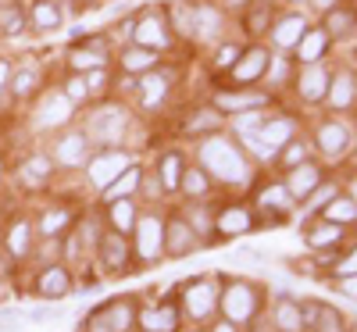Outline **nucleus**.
<instances>
[{
    "label": "nucleus",
    "mask_w": 357,
    "mask_h": 332,
    "mask_svg": "<svg viewBox=\"0 0 357 332\" xmlns=\"http://www.w3.org/2000/svg\"><path fill=\"white\" fill-rule=\"evenodd\" d=\"M200 158H204V165L211 168L218 179H225V183H243V179H247L243 158L236 154L232 143H225V139H207L204 150H200Z\"/></svg>",
    "instance_id": "f257e3e1"
},
{
    "label": "nucleus",
    "mask_w": 357,
    "mask_h": 332,
    "mask_svg": "<svg viewBox=\"0 0 357 332\" xmlns=\"http://www.w3.org/2000/svg\"><path fill=\"white\" fill-rule=\"evenodd\" d=\"M126 133V111L122 107H100L89 114V136H93L97 143H118Z\"/></svg>",
    "instance_id": "f03ea898"
},
{
    "label": "nucleus",
    "mask_w": 357,
    "mask_h": 332,
    "mask_svg": "<svg viewBox=\"0 0 357 332\" xmlns=\"http://www.w3.org/2000/svg\"><path fill=\"white\" fill-rule=\"evenodd\" d=\"M132 325V308L122 300H111V304L97 308L89 318V332H126Z\"/></svg>",
    "instance_id": "7ed1b4c3"
},
{
    "label": "nucleus",
    "mask_w": 357,
    "mask_h": 332,
    "mask_svg": "<svg viewBox=\"0 0 357 332\" xmlns=\"http://www.w3.org/2000/svg\"><path fill=\"white\" fill-rule=\"evenodd\" d=\"M126 168H129V158H126V154H118V150H111V154H100L93 165H89V179H93V186L107 190Z\"/></svg>",
    "instance_id": "20e7f679"
},
{
    "label": "nucleus",
    "mask_w": 357,
    "mask_h": 332,
    "mask_svg": "<svg viewBox=\"0 0 357 332\" xmlns=\"http://www.w3.org/2000/svg\"><path fill=\"white\" fill-rule=\"evenodd\" d=\"M293 136V122H286V118H279V122H268L261 133H257V154L261 158H272L279 154V146Z\"/></svg>",
    "instance_id": "39448f33"
},
{
    "label": "nucleus",
    "mask_w": 357,
    "mask_h": 332,
    "mask_svg": "<svg viewBox=\"0 0 357 332\" xmlns=\"http://www.w3.org/2000/svg\"><path fill=\"white\" fill-rule=\"evenodd\" d=\"M254 289L250 286H232L229 293H225V315H229V322H247L250 315H254Z\"/></svg>",
    "instance_id": "423d86ee"
},
{
    "label": "nucleus",
    "mask_w": 357,
    "mask_h": 332,
    "mask_svg": "<svg viewBox=\"0 0 357 332\" xmlns=\"http://www.w3.org/2000/svg\"><path fill=\"white\" fill-rule=\"evenodd\" d=\"M136 236H139V257L143 261H154L158 257V250H161V225H158V218H143L139 225H136Z\"/></svg>",
    "instance_id": "0eeeda50"
},
{
    "label": "nucleus",
    "mask_w": 357,
    "mask_h": 332,
    "mask_svg": "<svg viewBox=\"0 0 357 332\" xmlns=\"http://www.w3.org/2000/svg\"><path fill=\"white\" fill-rule=\"evenodd\" d=\"M132 36H136V43L146 47V50L168 43V33H165V22H161V18H143V22L132 29Z\"/></svg>",
    "instance_id": "6e6552de"
},
{
    "label": "nucleus",
    "mask_w": 357,
    "mask_h": 332,
    "mask_svg": "<svg viewBox=\"0 0 357 332\" xmlns=\"http://www.w3.org/2000/svg\"><path fill=\"white\" fill-rule=\"evenodd\" d=\"M186 308H190L193 318H204L207 311L215 308V286L211 282H193L186 289Z\"/></svg>",
    "instance_id": "1a4fd4ad"
},
{
    "label": "nucleus",
    "mask_w": 357,
    "mask_h": 332,
    "mask_svg": "<svg viewBox=\"0 0 357 332\" xmlns=\"http://www.w3.org/2000/svg\"><path fill=\"white\" fill-rule=\"evenodd\" d=\"M307 33V22L301 18V15H289V18H282L279 25H275V43L279 47H293V43H301V36Z\"/></svg>",
    "instance_id": "9d476101"
},
{
    "label": "nucleus",
    "mask_w": 357,
    "mask_h": 332,
    "mask_svg": "<svg viewBox=\"0 0 357 332\" xmlns=\"http://www.w3.org/2000/svg\"><path fill=\"white\" fill-rule=\"evenodd\" d=\"M325 82H329L325 68H321L318 61H311L307 72H304V79H301V97H304V100H318V97L325 93Z\"/></svg>",
    "instance_id": "9b49d317"
},
{
    "label": "nucleus",
    "mask_w": 357,
    "mask_h": 332,
    "mask_svg": "<svg viewBox=\"0 0 357 332\" xmlns=\"http://www.w3.org/2000/svg\"><path fill=\"white\" fill-rule=\"evenodd\" d=\"M218 25H222V18H218V11L211 4H197L193 8V33H200L204 40H215Z\"/></svg>",
    "instance_id": "f8f14e48"
},
{
    "label": "nucleus",
    "mask_w": 357,
    "mask_h": 332,
    "mask_svg": "<svg viewBox=\"0 0 357 332\" xmlns=\"http://www.w3.org/2000/svg\"><path fill=\"white\" fill-rule=\"evenodd\" d=\"M264 65H268V54L264 50H250V54H243V61H236L232 75L240 79V82H254L264 72Z\"/></svg>",
    "instance_id": "ddd939ff"
},
{
    "label": "nucleus",
    "mask_w": 357,
    "mask_h": 332,
    "mask_svg": "<svg viewBox=\"0 0 357 332\" xmlns=\"http://www.w3.org/2000/svg\"><path fill=\"white\" fill-rule=\"evenodd\" d=\"M72 114V100L68 97H47V104L40 107V126H61L65 118Z\"/></svg>",
    "instance_id": "4468645a"
},
{
    "label": "nucleus",
    "mask_w": 357,
    "mask_h": 332,
    "mask_svg": "<svg viewBox=\"0 0 357 332\" xmlns=\"http://www.w3.org/2000/svg\"><path fill=\"white\" fill-rule=\"evenodd\" d=\"M68 289H72V282H68V271H61V268H50V271H43V279H40V293H43L47 300L65 296Z\"/></svg>",
    "instance_id": "2eb2a0df"
},
{
    "label": "nucleus",
    "mask_w": 357,
    "mask_h": 332,
    "mask_svg": "<svg viewBox=\"0 0 357 332\" xmlns=\"http://www.w3.org/2000/svg\"><path fill=\"white\" fill-rule=\"evenodd\" d=\"M314 186H318V168H314V165L293 168V175H289V193H293V197H307Z\"/></svg>",
    "instance_id": "dca6fc26"
},
{
    "label": "nucleus",
    "mask_w": 357,
    "mask_h": 332,
    "mask_svg": "<svg viewBox=\"0 0 357 332\" xmlns=\"http://www.w3.org/2000/svg\"><path fill=\"white\" fill-rule=\"evenodd\" d=\"M318 143H321V150H325L329 158H336L340 150L347 146V129H343V126H336V122L321 126V133H318Z\"/></svg>",
    "instance_id": "f3484780"
},
{
    "label": "nucleus",
    "mask_w": 357,
    "mask_h": 332,
    "mask_svg": "<svg viewBox=\"0 0 357 332\" xmlns=\"http://www.w3.org/2000/svg\"><path fill=\"white\" fill-rule=\"evenodd\" d=\"M325 40H329V33H325V29H307V33L301 36V43H296V47H301V57H304L307 65L321 57V47H325Z\"/></svg>",
    "instance_id": "a211bd4d"
},
{
    "label": "nucleus",
    "mask_w": 357,
    "mask_h": 332,
    "mask_svg": "<svg viewBox=\"0 0 357 332\" xmlns=\"http://www.w3.org/2000/svg\"><path fill=\"white\" fill-rule=\"evenodd\" d=\"M57 158H61L65 165H82L86 161V139L82 136H65L61 143H57Z\"/></svg>",
    "instance_id": "6ab92c4d"
},
{
    "label": "nucleus",
    "mask_w": 357,
    "mask_h": 332,
    "mask_svg": "<svg viewBox=\"0 0 357 332\" xmlns=\"http://www.w3.org/2000/svg\"><path fill=\"white\" fill-rule=\"evenodd\" d=\"M218 229H222L225 236H240V232L250 229V215H247L243 207H232V211H225V215L218 218Z\"/></svg>",
    "instance_id": "aec40b11"
},
{
    "label": "nucleus",
    "mask_w": 357,
    "mask_h": 332,
    "mask_svg": "<svg viewBox=\"0 0 357 332\" xmlns=\"http://www.w3.org/2000/svg\"><path fill=\"white\" fill-rule=\"evenodd\" d=\"M139 86H143V104L146 107H158L165 100V93H168V79L165 75H146Z\"/></svg>",
    "instance_id": "412c9836"
},
{
    "label": "nucleus",
    "mask_w": 357,
    "mask_h": 332,
    "mask_svg": "<svg viewBox=\"0 0 357 332\" xmlns=\"http://www.w3.org/2000/svg\"><path fill=\"white\" fill-rule=\"evenodd\" d=\"M143 325L151 329V332H172V329H175V315H172V308L146 311V315H143Z\"/></svg>",
    "instance_id": "4be33fe9"
},
{
    "label": "nucleus",
    "mask_w": 357,
    "mask_h": 332,
    "mask_svg": "<svg viewBox=\"0 0 357 332\" xmlns=\"http://www.w3.org/2000/svg\"><path fill=\"white\" fill-rule=\"evenodd\" d=\"M22 175H25V183H29V186H40V183H47V175H50V161H47V158H33V161H25Z\"/></svg>",
    "instance_id": "5701e85b"
},
{
    "label": "nucleus",
    "mask_w": 357,
    "mask_h": 332,
    "mask_svg": "<svg viewBox=\"0 0 357 332\" xmlns=\"http://www.w3.org/2000/svg\"><path fill=\"white\" fill-rule=\"evenodd\" d=\"M136 186H139V172H136V168H126V175L118 179V183H111V186H107V197H111V200H118V197L132 193Z\"/></svg>",
    "instance_id": "b1692460"
},
{
    "label": "nucleus",
    "mask_w": 357,
    "mask_h": 332,
    "mask_svg": "<svg viewBox=\"0 0 357 332\" xmlns=\"http://www.w3.org/2000/svg\"><path fill=\"white\" fill-rule=\"evenodd\" d=\"M168 236H172V254H183V250L193 247V232H190V225H183V222L168 225Z\"/></svg>",
    "instance_id": "393cba45"
},
{
    "label": "nucleus",
    "mask_w": 357,
    "mask_h": 332,
    "mask_svg": "<svg viewBox=\"0 0 357 332\" xmlns=\"http://www.w3.org/2000/svg\"><path fill=\"white\" fill-rule=\"evenodd\" d=\"M33 22H36V29H57L61 25V11H57L54 4H36L33 8Z\"/></svg>",
    "instance_id": "a878e982"
},
{
    "label": "nucleus",
    "mask_w": 357,
    "mask_h": 332,
    "mask_svg": "<svg viewBox=\"0 0 357 332\" xmlns=\"http://www.w3.org/2000/svg\"><path fill=\"white\" fill-rule=\"evenodd\" d=\"M100 247H104V261L111 268H122L126 264V247H122V239H118V236H107Z\"/></svg>",
    "instance_id": "bb28decb"
},
{
    "label": "nucleus",
    "mask_w": 357,
    "mask_h": 332,
    "mask_svg": "<svg viewBox=\"0 0 357 332\" xmlns=\"http://www.w3.org/2000/svg\"><path fill=\"white\" fill-rule=\"evenodd\" d=\"M350 97H354V82H350V75H336L329 100H333L336 107H347V104H350Z\"/></svg>",
    "instance_id": "cd10ccee"
},
{
    "label": "nucleus",
    "mask_w": 357,
    "mask_h": 332,
    "mask_svg": "<svg viewBox=\"0 0 357 332\" xmlns=\"http://www.w3.org/2000/svg\"><path fill=\"white\" fill-rule=\"evenodd\" d=\"M154 65V54L146 50V47H136L126 54V72H139V68H151Z\"/></svg>",
    "instance_id": "c85d7f7f"
},
{
    "label": "nucleus",
    "mask_w": 357,
    "mask_h": 332,
    "mask_svg": "<svg viewBox=\"0 0 357 332\" xmlns=\"http://www.w3.org/2000/svg\"><path fill=\"white\" fill-rule=\"evenodd\" d=\"M279 325L286 329V332H296L304 325V318H301V308H293V304H282L279 308Z\"/></svg>",
    "instance_id": "c756f323"
},
{
    "label": "nucleus",
    "mask_w": 357,
    "mask_h": 332,
    "mask_svg": "<svg viewBox=\"0 0 357 332\" xmlns=\"http://www.w3.org/2000/svg\"><path fill=\"white\" fill-rule=\"evenodd\" d=\"M111 215H114V225H118V229H129V225H136V211H132V204H129V200H118Z\"/></svg>",
    "instance_id": "7c9ffc66"
},
{
    "label": "nucleus",
    "mask_w": 357,
    "mask_h": 332,
    "mask_svg": "<svg viewBox=\"0 0 357 332\" xmlns=\"http://www.w3.org/2000/svg\"><path fill=\"white\" fill-rule=\"evenodd\" d=\"M161 186L165 190H175L178 186V158L175 154H168L165 165H161Z\"/></svg>",
    "instance_id": "2f4dec72"
},
{
    "label": "nucleus",
    "mask_w": 357,
    "mask_h": 332,
    "mask_svg": "<svg viewBox=\"0 0 357 332\" xmlns=\"http://www.w3.org/2000/svg\"><path fill=\"white\" fill-rule=\"evenodd\" d=\"M357 215V204L354 200H336V204H329V218L333 222H350Z\"/></svg>",
    "instance_id": "473e14b6"
},
{
    "label": "nucleus",
    "mask_w": 357,
    "mask_h": 332,
    "mask_svg": "<svg viewBox=\"0 0 357 332\" xmlns=\"http://www.w3.org/2000/svg\"><path fill=\"white\" fill-rule=\"evenodd\" d=\"M8 243H11V254H15V257H18V254H25V250H29V225H15Z\"/></svg>",
    "instance_id": "72a5a7b5"
},
{
    "label": "nucleus",
    "mask_w": 357,
    "mask_h": 332,
    "mask_svg": "<svg viewBox=\"0 0 357 332\" xmlns=\"http://www.w3.org/2000/svg\"><path fill=\"white\" fill-rule=\"evenodd\" d=\"M72 65H79V68H100L104 57L93 54V50H75V54H72Z\"/></svg>",
    "instance_id": "f704fd0d"
},
{
    "label": "nucleus",
    "mask_w": 357,
    "mask_h": 332,
    "mask_svg": "<svg viewBox=\"0 0 357 332\" xmlns=\"http://www.w3.org/2000/svg\"><path fill=\"white\" fill-rule=\"evenodd\" d=\"M340 232H343V229H336V225H321L318 232H311V243H314V247L336 243V239H340Z\"/></svg>",
    "instance_id": "c9c22d12"
},
{
    "label": "nucleus",
    "mask_w": 357,
    "mask_h": 332,
    "mask_svg": "<svg viewBox=\"0 0 357 332\" xmlns=\"http://www.w3.org/2000/svg\"><path fill=\"white\" fill-rule=\"evenodd\" d=\"M314 318H318V329H321V332H340V311H333V308L321 311V308H318Z\"/></svg>",
    "instance_id": "e433bc0d"
},
{
    "label": "nucleus",
    "mask_w": 357,
    "mask_h": 332,
    "mask_svg": "<svg viewBox=\"0 0 357 332\" xmlns=\"http://www.w3.org/2000/svg\"><path fill=\"white\" fill-rule=\"evenodd\" d=\"M215 126H218V114L215 111H200L190 122V133H204V129H215Z\"/></svg>",
    "instance_id": "4c0bfd02"
},
{
    "label": "nucleus",
    "mask_w": 357,
    "mask_h": 332,
    "mask_svg": "<svg viewBox=\"0 0 357 332\" xmlns=\"http://www.w3.org/2000/svg\"><path fill=\"white\" fill-rule=\"evenodd\" d=\"M61 225H68V211H50V215L43 218V232L47 236H54Z\"/></svg>",
    "instance_id": "58836bf2"
},
{
    "label": "nucleus",
    "mask_w": 357,
    "mask_h": 332,
    "mask_svg": "<svg viewBox=\"0 0 357 332\" xmlns=\"http://www.w3.org/2000/svg\"><path fill=\"white\" fill-rule=\"evenodd\" d=\"M261 204H264V207H286L289 200H286V190H282V186H272V190L261 193Z\"/></svg>",
    "instance_id": "ea45409f"
},
{
    "label": "nucleus",
    "mask_w": 357,
    "mask_h": 332,
    "mask_svg": "<svg viewBox=\"0 0 357 332\" xmlns=\"http://www.w3.org/2000/svg\"><path fill=\"white\" fill-rule=\"evenodd\" d=\"M350 22H354V18H350L347 11H333V15H329V22H325V29H329V33H347Z\"/></svg>",
    "instance_id": "a19ab883"
},
{
    "label": "nucleus",
    "mask_w": 357,
    "mask_h": 332,
    "mask_svg": "<svg viewBox=\"0 0 357 332\" xmlns=\"http://www.w3.org/2000/svg\"><path fill=\"white\" fill-rule=\"evenodd\" d=\"M0 29H4V33H22V15L18 11H0Z\"/></svg>",
    "instance_id": "79ce46f5"
},
{
    "label": "nucleus",
    "mask_w": 357,
    "mask_h": 332,
    "mask_svg": "<svg viewBox=\"0 0 357 332\" xmlns=\"http://www.w3.org/2000/svg\"><path fill=\"white\" fill-rule=\"evenodd\" d=\"M0 332H22V315L18 311H0Z\"/></svg>",
    "instance_id": "37998d69"
},
{
    "label": "nucleus",
    "mask_w": 357,
    "mask_h": 332,
    "mask_svg": "<svg viewBox=\"0 0 357 332\" xmlns=\"http://www.w3.org/2000/svg\"><path fill=\"white\" fill-rule=\"evenodd\" d=\"M33 86H36V72H18V75H15V93H18V97H25Z\"/></svg>",
    "instance_id": "c03bdc74"
},
{
    "label": "nucleus",
    "mask_w": 357,
    "mask_h": 332,
    "mask_svg": "<svg viewBox=\"0 0 357 332\" xmlns=\"http://www.w3.org/2000/svg\"><path fill=\"white\" fill-rule=\"evenodd\" d=\"M175 22H178V33H193V8H175Z\"/></svg>",
    "instance_id": "a18cd8bd"
},
{
    "label": "nucleus",
    "mask_w": 357,
    "mask_h": 332,
    "mask_svg": "<svg viewBox=\"0 0 357 332\" xmlns=\"http://www.w3.org/2000/svg\"><path fill=\"white\" fill-rule=\"evenodd\" d=\"M178 183L186 186V193H204V186H207L200 172H186V179H178Z\"/></svg>",
    "instance_id": "49530a36"
},
{
    "label": "nucleus",
    "mask_w": 357,
    "mask_h": 332,
    "mask_svg": "<svg viewBox=\"0 0 357 332\" xmlns=\"http://www.w3.org/2000/svg\"><path fill=\"white\" fill-rule=\"evenodd\" d=\"M104 86H107V75H104V68L89 72V79H86V93H100Z\"/></svg>",
    "instance_id": "de8ad7c7"
},
{
    "label": "nucleus",
    "mask_w": 357,
    "mask_h": 332,
    "mask_svg": "<svg viewBox=\"0 0 357 332\" xmlns=\"http://www.w3.org/2000/svg\"><path fill=\"white\" fill-rule=\"evenodd\" d=\"M218 104H222V107H257L261 97H222Z\"/></svg>",
    "instance_id": "09e8293b"
},
{
    "label": "nucleus",
    "mask_w": 357,
    "mask_h": 332,
    "mask_svg": "<svg viewBox=\"0 0 357 332\" xmlns=\"http://www.w3.org/2000/svg\"><path fill=\"white\" fill-rule=\"evenodd\" d=\"M86 97V79H72L68 82V100L75 104V100H82Z\"/></svg>",
    "instance_id": "8fccbe9b"
},
{
    "label": "nucleus",
    "mask_w": 357,
    "mask_h": 332,
    "mask_svg": "<svg viewBox=\"0 0 357 332\" xmlns=\"http://www.w3.org/2000/svg\"><path fill=\"white\" fill-rule=\"evenodd\" d=\"M333 186H321V190H314V200H311V207H321V204H333Z\"/></svg>",
    "instance_id": "3c124183"
},
{
    "label": "nucleus",
    "mask_w": 357,
    "mask_h": 332,
    "mask_svg": "<svg viewBox=\"0 0 357 332\" xmlns=\"http://www.w3.org/2000/svg\"><path fill=\"white\" fill-rule=\"evenodd\" d=\"M236 57H240V50H236V47H222L218 65H222V68H229V65H236Z\"/></svg>",
    "instance_id": "603ef678"
},
{
    "label": "nucleus",
    "mask_w": 357,
    "mask_h": 332,
    "mask_svg": "<svg viewBox=\"0 0 357 332\" xmlns=\"http://www.w3.org/2000/svg\"><path fill=\"white\" fill-rule=\"evenodd\" d=\"M29 318H33V322H57V311L54 308H36Z\"/></svg>",
    "instance_id": "864d4df0"
},
{
    "label": "nucleus",
    "mask_w": 357,
    "mask_h": 332,
    "mask_svg": "<svg viewBox=\"0 0 357 332\" xmlns=\"http://www.w3.org/2000/svg\"><path fill=\"white\" fill-rule=\"evenodd\" d=\"M257 122H261L257 114H243V118H240V133H243V136H247V133H254V129H257Z\"/></svg>",
    "instance_id": "5fc2aeb1"
},
{
    "label": "nucleus",
    "mask_w": 357,
    "mask_h": 332,
    "mask_svg": "<svg viewBox=\"0 0 357 332\" xmlns=\"http://www.w3.org/2000/svg\"><path fill=\"white\" fill-rule=\"evenodd\" d=\"M340 271H343V276H357V250H354V254L340 264Z\"/></svg>",
    "instance_id": "6e6d98bb"
},
{
    "label": "nucleus",
    "mask_w": 357,
    "mask_h": 332,
    "mask_svg": "<svg viewBox=\"0 0 357 332\" xmlns=\"http://www.w3.org/2000/svg\"><path fill=\"white\" fill-rule=\"evenodd\" d=\"M343 293L357 296V276H347V279H343Z\"/></svg>",
    "instance_id": "4d7b16f0"
},
{
    "label": "nucleus",
    "mask_w": 357,
    "mask_h": 332,
    "mask_svg": "<svg viewBox=\"0 0 357 332\" xmlns=\"http://www.w3.org/2000/svg\"><path fill=\"white\" fill-rule=\"evenodd\" d=\"M286 158H289L293 165H296V161H304V146H293V150H289V154H286Z\"/></svg>",
    "instance_id": "13d9d810"
},
{
    "label": "nucleus",
    "mask_w": 357,
    "mask_h": 332,
    "mask_svg": "<svg viewBox=\"0 0 357 332\" xmlns=\"http://www.w3.org/2000/svg\"><path fill=\"white\" fill-rule=\"evenodd\" d=\"M8 75H11V65H8V61H0V89H4V82H8Z\"/></svg>",
    "instance_id": "bf43d9fd"
},
{
    "label": "nucleus",
    "mask_w": 357,
    "mask_h": 332,
    "mask_svg": "<svg viewBox=\"0 0 357 332\" xmlns=\"http://www.w3.org/2000/svg\"><path fill=\"white\" fill-rule=\"evenodd\" d=\"M314 4H318V8H333V4H336V0H314Z\"/></svg>",
    "instance_id": "052dcab7"
},
{
    "label": "nucleus",
    "mask_w": 357,
    "mask_h": 332,
    "mask_svg": "<svg viewBox=\"0 0 357 332\" xmlns=\"http://www.w3.org/2000/svg\"><path fill=\"white\" fill-rule=\"evenodd\" d=\"M215 332H232V325H218V329H215Z\"/></svg>",
    "instance_id": "680f3d73"
},
{
    "label": "nucleus",
    "mask_w": 357,
    "mask_h": 332,
    "mask_svg": "<svg viewBox=\"0 0 357 332\" xmlns=\"http://www.w3.org/2000/svg\"><path fill=\"white\" fill-rule=\"evenodd\" d=\"M225 4H232V8H240V4H243V0H225Z\"/></svg>",
    "instance_id": "e2e57ef3"
},
{
    "label": "nucleus",
    "mask_w": 357,
    "mask_h": 332,
    "mask_svg": "<svg viewBox=\"0 0 357 332\" xmlns=\"http://www.w3.org/2000/svg\"><path fill=\"white\" fill-rule=\"evenodd\" d=\"M354 200H357V183H354Z\"/></svg>",
    "instance_id": "0e129e2a"
}]
</instances>
